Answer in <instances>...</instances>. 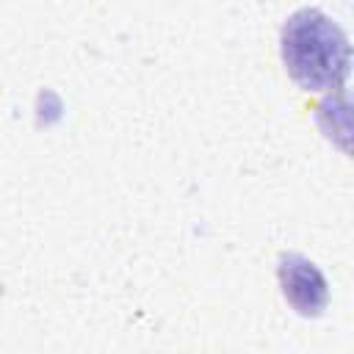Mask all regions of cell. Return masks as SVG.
Returning a JSON list of instances; mask_svg holds the SVG:
<instances>
[{
    "mask_svg": "<svg viewBox=\"0 0 354 354\" xmlns=\"http://www.w3.org/2000/svg\"><path fill=\"white\" fill-rule=\"evenodd\" d=\"M279 50L288 75L304 91L340 88L348 75V39L318 8H301L288 17L282 25Z\"/></svg>",
    "mask_w": 354,
    "mask_h": 354,
    "instance_id": "cell-1",
    "label": "cell"
},
{
    "mask_svg": "<svg viewBox=\"0 0 354 354\" xmlns=\"http://www.w3.org/2000/svg\"><path fill=\"white\" fill-rule=\"evenodd\" d=\"M277 277L282 285V296L299 315H321V310L329 301L326 279L324 274L301 254L290 252L279 257Z\"/></svg>",
    "mask_w": 354,
    "mask_h": 354,
    "instance_id": "cell-2",
    "label": "cell"
}]
</instances>
